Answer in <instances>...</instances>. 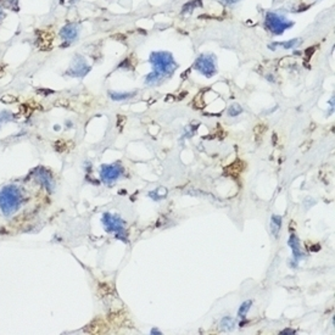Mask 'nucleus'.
Segmentation results:
<instances>
[{
    "label": "nucleus",
    "mask_w": 335,
    "mask_h": 335,
    "mask_svg": "<svg viewBox=\"0 0 335 335\" xmlns=\"http://www.w3.org/2000/svg\"><path fill=\"white\" fill-rule=\"evenodd\" d=\"M220 328L224 332H232L235 328V321L232 317H224L220 323Z\"/></svg>",
    "instance_id": "nucleus-13"
},
{
    "label": "nucleus",
    "mask_w": 335,
    "mask_h": 335,
    "mask_svg": "<svg viewBox=\"0 0 335 335\" xmlns=\"http://www.w3.org/2000/svg\"><path fill=\"white\" fill-rule=\"evenodd\" d=\"M240 0H222L223 4L226 5H233V4H236V2H239Z\"/></svg>",
    "instance_id": "nucleus-21"
},
{
    "label": "nucleus",
    "mask_w": 335,
    "mask_h": 335,
    "mask_svg": "<svg viewBox=\"0 0 335 335\" xmlns=\"http://www.w3.org/2000/svg\"><path fill=\"white\" fill-rule=\"evenodd\" d=\"M101 223L106 233H115V238L122 240L123 243L128 244L127 231H126V222L121 218V216L113 215V213L105 212L102 213Z\"/></svg>",
    "instance_id": "nucleus-3"
},
{
    "label": "nucleus",
    "mask_w": 335,
    "mask_h": 335,
    "mask_svg": "<svg viewBox=\"0 0 335 335\" xmlns=\"http://www.w3.org/2000/svg\"><path fill=\"white\" fill-rule=\"evenodd\" d=\"M4 17V14H2V10L0 9V22H1V19Z\"/></svg>",
    "instance_id": "nucleus-23"
},
{
    "label": "nucleus",
    "mask_w": 335,
    "mask_h": 335,
    "mask_svg": "<svg viewBox=\"0 0 335 335\" xmlns=\"http://www.w3.org/2000/svg\"><path fill=\"white\" fill-rule=\"evenodd\" d=\"M265 26L269 32L273 34L279 35L283 34L288 28L293 27L294 22L289 21L285 16L278 15L277 12H267L266 20H265Z\"/></svg>",
    "instance_id": "nucleus-4"
},
{
    "label": "nucleus",
    "mask_w": 335,
    "mask_h": 335,
    "mask_svg": "<svg viewBox=\"0 0 335 335\" xmlns=\"http://www.w3.org/2000/svg\"><path fill=\"white\" fill-rule=\"evenodd\" d=\"M149 63L153 65V71L157 72L162 78L171 76L177 67L173 55L168 51H154L150 54Z\"/></svg>",
    "instance_id": "nucleus-2"
},
{
    "label": "nucleus",
    "mask_w": 335,
    "mask_h": 335,
    "mask_svg": "<svg viewBox=\"0 0 335 335\" xmlns=\"http://www.w3.org/2000/svg\"><path fill=\"white\" fill-rule=\"evenodd\" d=\"M150 333H151V334H159V335H160V334H162L161 332H160L159 329H156V328H153V329H151Z\"/></svg>",
    "instance_id": "nucleus-22"
},
{
    "label": "nucleus",
    "mask_w": 335,
    "mask_h": 335,
    "mask_svg": "<svg viewBox=\"0 0 335 335\" xmlns=\"http://www.w3.org/2000/svg\"><path fill=\"white\" fill-rule=\"evenodd\" d=\"M33 176L48 192H53L55 183H54L53 176H51V173L48 169L44 168V167H37V168L33 169Z\"/></svg>",
    "instance_id": "nucleus-8"
},
{
    "label": "nucleus",
    "mask_w": 335,
    "mask_h": 335,
    "mask_svg": "<svg viewBox=\"0 0 335 335\" xmlns=\"http://www.w3.org/2000/svg\"><path fill=\"white\" fill-rule=\"evenodd\" d=\"M288 244H289L291 251H293V257L294 261L299 262L303 256V252L301 250V244H300V239L296 234L291 233L289 236V240H288Z\"/></svg>",
    "instance_id": "nucleus-10"
},
{
    "label": "nucleus",
    "mask_w": 335,
    "mask_h": 335,
    "mask_svg": "<svg viewBox=\"0 0 335 335\" xmlns=\"http://www.w3.org/2000/svg\"><path fill=\"white\" fill-rule=\"evenodd\" d=\"M10 113L7 112V111H2L1 113H0V123L1 122H5V121H10L11 120V117H10Z\"/></svg>",
    "instance_id": "nucleus-19"
},
{
    "label": "nucleus",
    "mask_w": 335,
    "mask_h": 335,
    "mask_svg": "<svg viewBox=\"0 0 335 335\" xmlns=\"http://www.w3.org/2000/svg\"><path fill=\"white\" fill-rule=\"evenodd\" d=\"M149 198H151V199L155 201H159L161 199H165V198H166V194H160L159 190H154V192L149 193Z\"/></svg>",
    "instance_id": "nucleus-18"
},
{
    "label": "nucleus",
    "mask_w": 335,
    "mask_h": 335,
    "mask_svg": "<svg viewBox=\"0 0 335 335\" xmlns=\"http://www.w3.org/2000/svg\"><path fill=\"white\" fill-rule=\"evenodd\" d=\"M298 44H299L298 39H291V40H288V42H275V43H273V44L268 45V48H269L270 50H275L277 46H280V48L285 49V50H289V49L295 48Z\"/></svg>",
    "instance_id": "nucleus-12"
},
{
    "label": "nucleus",
    "mask_w": 335,
    "mask_h": 335,
    "mask_svg": "<svg viewBox=\"0 0 335 335\" xmlns=\"http://www.w3.org/2000/svg\"><path fill=\"white\" fill-rule=\"evenodd\" d=\"M22 193L16 185H5L0 189V210L5 216H11L21 207Z\"/></svg>",
    "instance_id": "nucleus-1"
},
{
    "label": "nucleus",
    "mask_w": 335,
    "mask_h": 335,
    "mask_svg": "<svg viewBox=\"0 0 335 335\" xmlns=\"http://www.w3.org/2000/svg\"><path fill=\"white\" fill-rule=\"evenodd\" d=\"M241 112H243V107L239 104H233L228 109V115L231 116V117H236V116L240 115Z\"/></svg>",
    "instance_id": "nucleus-17"
},
{
    "label": "nucleus",
    "mask_w": 335,
    "mask_h": 335,
    "mask_svg": "<svg viewBox=\"0 0 335 335\" xmlns=\"http://www.w3.org/2000/svg\"><path fill=\"white\" fill-rule=\"evenodd\" d=\"M89 71L90 66L87 64L86 59L81 55H76L74 56L73 61H72L71 67H69L68 71L66 72V74L74 77V78H82V77L86 76Z\"/></svg>",
    "instance_id": "nucleus-7"
},
{
    "label": "nucleus",
    "mask_w": 335,
    "mask_h": 335,
    "mask_svg": "<svg viewBox=\"0 0 335 335\" xmlns=\"http://www.w3.org/2000/svg\"><path fill=\"white\" fill-rule=\"evenodd\" d=\"M78 26H77V23H68V25H66L65 27H63V30L60 31V37L63 38V40H65L69 44L71 42H73L74 39L77 38V35H78Z\"/></svg>",
    "instance_id": "nucleus-9"
},
{
    "label": "nucleus",
    "mask_w": 335,
    "mask_h": 335,
    "mask_svg": "<svg viewBox=\"0 0 335 335\" xmlns=\"http://www.w3.org/2000/svg\"><path fill=\"white\" fill-rule=\"evenodd\" d=\"M252 306V301L251 300H247L245 302H243L240 305V307H239V311H238V316L240 317L241 319H245L247 312H249V310L251 308Z\"/></svg>",
    "instance_id": "nucleus-15"
},
{
    "label": "nucleus",
    "mask_w": 335,
    "mask_h": 335,
    "mask_svg": "<svg viewBox=\"0 0 335 335\" xmlns=\"http://www.w3.org/2000/svg\"><path fill=\"white\" fill-rule=\"evenodd\" d=\"M295 333H296V332L294 331V329H284V331L279 332V334H282V335H293Z\"/></svg>",
    "instance_id": "nucleus-20"
},
{
    "label": "nucleus",
    "mask_w": 335,
    "mask_h": 335,
    "mask_svg": "<svg viewBox=\"0 0 335 335\" xmlns=\"http://www.w3.org/2000/svg\"><path fill=\"white\" fill-rule=\"evenodd\" d=\"M201 5V0H192V1L187 2V4L183 6V14H188V12H192L193 10L195 9L197 6H200Z\"/></svg>",
    "instance_id": "nucleus-16"
},
{
    "label": "nucleus",
    "mask_w": 335,
    "mask_h": 335,
    "mask_svg": "<svg viewBox=\"0 0 335 335\" xmlns=\"http://www.w3.org/2000/svg\"><path fill=\"white\" fill-rule=\"evenodd\" d=\"M110 98L113 101H122V100H127L133 98L135 95V93H117V92H109Z\"/></svg>",
    "instance_id": "nucleus-14"
},
{
    "label": "nucleus",
    "mask_w": 335,
    "mask_h": 335,
    "mask_svg": "<svg viewBox=\"0 0 335 335\" xmlns=\"http://www.w3.org/2000/svg\"><path fill=\"white\" fill-rule=\"evenodd\" d=\"M194 68L199 71L206 78H212L216 74V72H217L216 56H213L212 54H202L195 61Z\"/></svg>",
    "instance_id": "nucleus-6"
},
{
    "label": "nucleus",
    "mask_w": 335,
    "mask_h": 335,
    "mask_svg": "<svg viewBox=\"0 0 335 335\" xmlns=\"http://www.w3.org/2000/svg\"><path fill=\"white\" fill-rule=\"evenodd\" d=\"M282 223H283L282 216L272 215V217H270V231H272V234L275 238H278V234H279L280 228H282Z\"/></svg>",
    "instance_id": "nucleus-11"
},
{
    "label": "nucleus",
    "mask_w": 335,
    "mask_h": 335,
    "mask_svg": "<svg viewBox=\"0 0 335 335\" xmlns=\"http://www.w3.org/2000/svg\"><path fill=\"white\" fill-rule=\"evenodd\" d=\"M125 173V168L120 162L111 165H101L100 167V179L105 185H112Z\"/></svg>",
    "instance_id": "nucleus-5"
}]
</instances>
